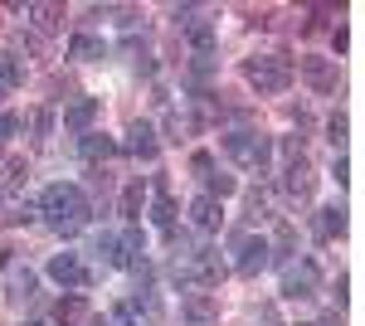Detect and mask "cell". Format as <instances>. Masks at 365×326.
<instances>
[{
    "label": "cell",
    "instance_id": "cell-1",
    "mask_svg": "<svg viewBox=\"0 0 365 326\" xmlns=\"http://www.w3.org/2000/svg\"><path fill=\"white\" fill-rule=\"evenodd\" d=\"M39 215H44V224H49L54 234L73 239L88 219H93V205H88L83 185H73V180H54V185H44V195H39Z\"/></svg>",
    "mask_w": 365,
    "mask_h": 326
},
{
    "label": "cell",
    "instance_id": "cell-2",
    "mask_svg": "<svg viewBox=\"0 0 365 326\" xmlns=\"http://www.w3.org/2000/svg\"><path fill=\"white\" fill-rule=\"evenodd\" d=\"M170 272H175V282L180 287H220L225 282V272H229V263L220 258V248H190V244H180L175 239V263H170Z\"/></svg>",
    "mask_w": 365,
    "mask_h": 326
},
{
    "label": "cell",
    "instance_id": "cell-3",
    "mask_svg": "<svg viewBox=\"0 0 365 326\" xmlns=\"http://www.w3.org/2000/svg\"><path fill=\"white\" fill-rule=\"evenodd\" d=\"M220 151H225L234 165H244V170H268V161H273V136L253 132V127H234V132L220 136Z\"/></svg>",
    "mask_w": 365,
    "mask_h": 326
},
{
    "label": "cell",
    "instance_id": "cell-4",
    "mask_svg": "<svg viewBox=\"0 0 365 326\" xmlns=\"http://www.w3.org/2000/svg\"><path fill=\"white\" fill-rule=\"evenodd\" d=\"M244 78L263 98H278V93L292 88V58L287 54H253V58H244Z\"/></svg>",
    "mask_w": 365,
    "mask_h": 326
},
{
    "label": "cell",
    "instance_id": "cell-5",
    "mask_svg": "<svg viewBox=\"0 0 365 326\" xmlns=\"http://www.w3.org/2000/svg\"><path fill=\"white\" fill-rule=\"evenodd\" d=\"M312 190H317V165L307 161L302 141H287V165H282V195H287V200H297V205H307Z\"/></svg>",
    "mask_w": 365,
    "mask_h": 326
},
{
    "label": "cell",
    "instance_id": "cell-6",
    "mask_svg": "<svg viewBox=\"0 0 365 326\" xmlns=\"http://www.w3.org/2000/svg\"><path fill=\"white\" fill-rule=\"evenodd\" d=\"M322 292V268H317V258H292L287 268H282V297L287 302H312Z\"/></svg>",
    "mask_w": 365,
    "mask_h": 326
},
{
    "label": "cell",
    "instance_id": "cell-7",
    "mask_svg": "<svg viewBox=\"0 0 365 326\" xmlns=\"http://www.w3.org/2000/svg\"><path fill=\"white\" fill-rule=\"evenodd\" d=\"M292 73H302V83H307L312 93H322V98H331L341 88V63L327 58V54H302V63H297Z\"/></svg>",
    "mask_w": 365,
    "mask_h": 326
},
{
    "label": "cell",
    "instance_id": "cell-8",
    "mask_svg": "<svg viewBox=\"0 0 365 326\" xmlns=\"http://www.w3.org/2000/svg\"><path fill=\"white\" fill-rule=\"evenodd\" d=\"M229 253H234V263H229V268L244 272V277H258V272L268 268V239H263V234H234Z\"/></svg>",
    "mask_w": 365,
    "mask_h": 326
},
{
    "label": "cell",
    "instance_id": "cell-9",
    "mask_svg": "<svg viewBox=\"0 0 365 326\" xmlns=\"http://www.w3.org/2000/svg\"><path fill=\"white\" fill-rule=\"evenodd\" d=\"M180 322L185 326H215L220 322V302L210 297V292H200V287H190L180 297Z\"/></svg>",
    "mask_w": 365,
    "mask_h": 326
},
{
    "label": "cell",
    "instance_id": "cell-10",
    "mask_svg": "<svg viewBox=\"0 0 365 326\" xmlns=\"http://www.w3.org/2000/svg\"><path fill=\"white\" fill-rule=\"evenodd\" d=\"M49 277H54L58 287H88V268L78 253H54L49 258Z\"/></svg>",
    "mask_w": 365,
    "mask_h": 326
},
{
    "label": "cell",
    "instance_id": "cell-11",
    "mask_svg": "<svg viewBox=\"0 0 365 326\" xmlns=\"http://www.w3.org/2000/svg\"><path fill=\"white\" fill-rule=\"evenodd\" d=\"M122 146H127L137 161H156V151H161V136H156V127H151V122H132Z\"/></svg>",
    "mask_w": 365,
    "mask_h": 326
},
{
    "label": "cell",
    "instance_id": "cell-12",
    "mask_svg": "<svg viewBox=\"0 0 365 326\" xmlns=\"http://www.w3.org/2000/svg\"><path fill=\"white\" fill-rule=\"evenodd\" d=\"M190 224H195L200 234H215V229L225 224V200H215V195H195V200H190Z\"/></svg>",
    "mask_w": 365,
    "mask_h": 326
},
{
    "label": "cell",
    "instance_id": "cell-13",
    "mask_svg": "<svg viewBox=\"0 0 365 326\" xmlns=\"http://www.w3.org/2000/svg\"><path fill=\"white\" fill-rule=\"evenodd\" d=\"M98 112H103V103H98V98H73V103L63 108V132L83 136L88 127L98 122Z\"/></svg>",
    "mask_w": 365,
    "mask_h": 326
},
{
    "label": "cell",
    "instance_id": "cell-14",
    "mask_svg": "<svg viewBox=\"0 0 365 326\" xmlns=\"http://www.w3.org/2000/svg\"><path fill=\"white\" fill-rule=\"evenodd\" d=\"M117 151H122V146H117V141H113L108 132H83V136H78V156H83L88 165H103V161H113Z\"/></svg>",
    "mask_w": 365,
    "mask_h": 326
},
{
    "label": "cell",
    "instance_id": "cell-15",
    "mask_svg": "<svg viewBox=\"0 0 365 326\" xmlns=\"http://www.w3.org/2000/svg\"><path fill=\"white\" fill-rule=\"evenodd\" d=\"M88 317H93V307H88L83 292H68V297L54 302V322H58V326H83Z\"/></svg>",
    "mask_w": 365,
    "mask_h": 326
},
{
    "label": "cell",
    "instance_id": "cell-16",
    "mask_svg": "<svg viewBox=\"0 0 365 326\" xmlns=\"http://www.w3.org/2000/svg\"><path fill=\"white\" fill-rule=\"evenodd\" d=\"M151 224L166 234V239H175V205H170V190L166 180H156V200H151Z\"/></svg>",
    "mask_w": 365,
    "mask_h": 326
},
{
    "label": "cell",
    "instance_id": "cell-17",
    "mask_svg": "<svg viewBox=\"0 0 365 326\" xmlns=\"http://www.w3.org/2000/svg\"><path fill=\"white\" fill-rule=\"evenodd\" d=\"M117 248H122V268H141L146 263V239H141L137 224H127V234L117 239Z\"/></svg>",
    "mask_w": 365,
    "mask_h": 326
},
{
    "label": "cell",
    "instance_id": "cell-18",
    "mask_svg": "<svg viewBox=\"0 0 365 326\" xmlns=\"http://www.w3.org/2000/svg\"><path fill=\"white\" fill-rule=\"evenodd\" d=\"M297 258V234H292V224H278V234H273V244H268V263H292Z\"/></svg>",
    "mask_w": 365,
    "mask_h": 326
},
{
    "label": "cell",
    "instance_id": "cell-19",
    "mask_svg": "<svg viewBox=\"0 0 365 326\" xmlns=\"http://www.w3.org/2000/svg\"><path fill=\"white\" fill-rule=\"evenodd\" d=\"M141 200H146V180H127V190H122V205H117V215H122V224H137L141 219Z\"/></svg>",
    "mask_w": 365,
    "mask_h": 326
},
{
    "label": "cell",
    "instance_id": "cell-20",
    "mask_svg": "<svg viewBox=\"0 0 365 326\" xmlns=\"http://www.w3.org/2000/svg\"><path fill=\"white\" fill-rule=\"evenodd\" d=\"M108 54V44L98 39V34H73L68 39V58H78V63H93V58Z\"/></svg>",
    "mask_w": 365,
    "mask_h": 326
},
{
    "label": "cell",
    "instance_id": "cell-21",
    "mask_svg": "<svg viewBox=\"0 0 365 326\" xmlns=\"http://www.w3.org/2000/svg\"><path fill=\"white\" fill-rule=\"evenodd\" d=\"M341 234H346V210L341 205L317 210V239H341Z\"/></svg>",
    "mask_w": 365,
    "mask_h": 326
},
{
    "label": "cell",
    "instance_id": "cell-22",
    "mask_svg": "<svg viewBox=\"0 0 365 326\" xmlns=\"http://www.w3.org/2000/svg\"><path fill=\"white\" fill-rule=\"evenodd\" d=\"M25 185V156H10V161H0V195H15Z\"/></svg>",
    "mask_w": 365,
    "mask_h": 326
},
{
    "label": "cell",
    "instance_id": "cell-23",
    "mask_svg": "<svg viewBox=\"0 0 365 326\" xmlns=\"http://www.w3.org/2000/svg\"><path fill=\"white\" fill-rule=\"evenodd\" d=\"M25 15L34 20V29L54 34V29H58V20H63V5H25Z\"/></svg>",
    "mask_w": 365,
    "mask_h": 326
},
{
    "label": "cell",
    "instance_id": "cell-24",
    "mask_svg": "<svg viewBox=\"0 0 365 326\" xmlns=\"http://www.w3.org/2000/svg\"><path fill=\"white\" fill-rule=\"evenodd\" d=\"M190 49H195V58L215 54V25H210V20H195V25H190Z\"/></svg>",
    "mask_w": 365,
    "mask_h": 326
},
{
    "label": "cell",
    "instance_id": "cell-25",
    "mask_svg": "<svg viewBox=\"0 0 365 326\" xmlns=\"http://www.w3.org/2000/svg\"><path fill=\"white\" fill-rule=\"evenodd\" d=\"M34 282H39V277L29 268H10V302H29L34 297Z\"/></svg>",
    "mask_w": 365,
    "mask_h": 326
},
{
    "label": "cell",
    "instance_id": "cell-26",
    "mask_svg": "<svg viewBox=\"0 0 365 326\" xmlns=\"http://www.w3.org/2000/svg\"><path fill=\"white\" fill-rule=\"evenodd\" d=\"M0 83H5V88H20V83H25V63H20L15 49L0 54Z\"/></svg>",
    "mask_w": 365,
    "mask_h": 326
},
{
    "label": "cell",
    "instance_id": "cell-27",
    "mask_svg": "<svg viewBox=\"0 0 365 326\" xmlns=\"http://www.w3.org/2000/svg\"><path fill=\"white\" fill-rule=\"evenodd\" d=\"M29 132H34V146H44V141H49V132H54V112L39 108L34 117H29Z\"/></svg>",
    "mask_w": 365,
    "mask_h": 326
},
{
    "label": "cell",
    "instance_id": "cell-28",
    "mask_svg": "<svg viewBox=\"0 0 365 326\" xmlns=\"http://www.w3.org/2000/svg\"><path fill=\"white\" fill-rule=\"evenodd\" d=\"M351 122H346V112H331V117H327V141H331V146H346V141H351Z\"/></svg>",
    "mask_w": 365,
    "mask_h": 326
},
{
    "label": "cell",
    "instance_id": "cell-29",
    "mask_svg": "<svg viewBox=\"0 0 365 326\" xmlns=\"http://www.w3.org/2000/svg\"><path fill=\"white\" fill-rule=\"evenodd\" d=\"M20 127H25V117H20V112H0V151L20 136Z\"/></svg>",
    "mask_w": 365,
    "mask_h": 326
},
{
    "label": "cell",
    "instance_id": "cell-30",
    "mask_svg": "<svg viewBox=\"0 0 365 326\" xmlns=\"http://www.w3.org/2000/svg\"><path fill=\"white\" fill-rule=\"evenodd\" d=\"M98 253H103V263H108V268H122V248H117V234H103V239H98Z\"/></svg>",
    "mask_w": 365,
    "mask_h": 326
},
{
    "label": "cell",
    "instance_id": "cell-31",
    "mask_svg": "<svg viewBox=\"0 0 365 326\" xmlns=\"http://www.w3.org/2000/svg\"><path fill=\"white\" fill-rule=\"evenodd\" d=\"M170 20H175V25H195V20H205V10H200V5H175V10H170Z\"/></svg>",
    "mask_w": 365,
    "mask_h": 326
},
{
    "label": "cell",
    "instance_id": "cell-32",
    "mask_svg": "<svg viewBox=\"0 0 365 326\" xmlns=\"http://www.w3.org/2000/svg\"><path fill=\"white\" fill-rule=\"evenodd\" d=\"M327 15H331V5H312V10H307V20H302V34H317Z\"/></svg>",
    "mask_w": 365,
    "mask_h": 326
},
{
    "label": "cell",
    "instance_id": "cell-33",
    "mask_svg": "<svg viewBox=\"0 0 365 326\" xmlns=\"http://www.w3.org/2000/svg\"><path fill=\"white\" fill-rule=\"evenodd\" d=\"M263 215H268V195L249 190V219H263Z\"/></svg>",
    "mask_w": 365,
    "mask_h": 326
},
{
    "label": "cell",
    "instance_id": "cell-34",
    "mask_svg": "<svg viewBox=\"0 0 365 326\" xmlns=\"http://www.w3.org/2000/svg\"><path fill=\"white\" fill-rule=\"evenodd\" d=\"M331 49H336V58L346 54V49H351V29H346V25H336V29H331Z\"/></svg>",
    "mask_w": 365,
    "mask_h": 326
},
{
    "label": "cell",
    "instance_id": "cell-35",
    "mask_svg": "<svg viewBox=\"0 0 365 326\" xmlns=\"http://www.w3.org/2000/svg\"><path fill=\"white\" fill-rule=\"evenodd\" d=\"M113 322L117 326H141L137 317H132V307H127V302H117V307H113Z\"/></svg>",
    "mask_w": 365,
    "mask_h": 326
},
{
    "label": "cell",
    "instance_id": "cell-36",
    "mask_svg": "<svg viewBox=\"0 0 365 326\" xmlns=\"http://www.w3.org/2000/svg\"><path fill=\"white\" fill-rule=\"evenodd\" d=\"M331 175H336V185H351V161L336 156V161H331Z\"/></svg>",
    "mask_w": 365,
    "mask_h": 326
},
{
    "label": "cell",
    "instance_id": "cell-37",
    "mask_svg": "<svg viewBox=\"0 0 365 326\" xmlns=\"http://www.w3.org/2000/svg\"><path fill=\"white\" fill-rule=\"evenodd\" d=\"M83 326H103V322H98V317H88V322H83Z\"/></svg>",
    "mask_w": 365,
    "mask_h": 326
},
{
    "label": "cell",
    "instance_id": "cell-38",
    "mask_svg": "<svg viewBox=\"0 0 365 326\" xmlns=\"http://www.w3.org/2000/svg\"><path fill=\"white\" fill-rule=\"evenodd\" d=\"M302 326H317V322H302Z\"/></svg>",
    "mask_w": 365,
    "mask_h": 326
}]
</instances>
